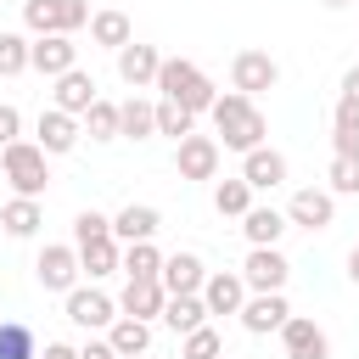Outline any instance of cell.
<instances>
[{"mask_svg":"<svg viewBox=\"0 0 359 359\" xmlns=\"http://www.w3.org/2000/svg\"><path fill=\"white\" fill-rule=\"evenodd\" d=\"M34 275H39V286L45 292H73L79 286V247H67V241H56V247H45L39 258H34Z\"/></svg>","mask_w":359,"mask_h":359,"instance_id":"5","label":"cell"},{"mask_svg":"<svg viewBox=\"0 0 359 359\" xmlns=\"http://www.w3.org/2000/svg\"><path fill=\"white\" fill-rule=\"evenodd\" d=\"M213 208H219V219H247V208H252V185L236 174V180H219L213 185Z\"/></svg>","mask_w":359,"mask_h":359,"instance_id":"29","label":"cell"},{"mask_svg":"<svg viewBox=\"0 0 359 359\" xmlns=\"http://www.w3.org/2000/svg\"><path fill=\"white\" fill-rule=\"evenodd\" d=\"M174 168H180V180H213L219 174V140L213 135H185L174 146Z\"/></svg>","mask_w":359,"mask_h":359,"instance_id":"8","label":"cell"},{"mask_svg":"<svg viewBox=\"0 0 359 359\" xmlns=\"http://www.w3.org/2000/svg\"><path fill=\"white\" fill-rule=\"evenodd\" d=\"M208 118H213V129L224 135V146H230V151H241V157H247V151H258V146H264V135H269V118H264V112L252 107V95H241V90L219 95Z\"/></svg>","mask_w":359,"mask_h":359,"instance_id":"1","label":"cell"},{"mask_svg":"<svg viewBox=\"0 0 359 359\" xmlns=\"http://www.w3.org/2000/svg\"><path fill=\"white\" fill-rule=\"evenodd\" d=\"M331 129H359V101H353V95H337V112H331Z\"/></svg>","mask_w":359,"mask_h":359,"instance_id":"38","label":"cell"},{"mask_svg":"<svg viewBox=\"0 0 359 359\" xmlns=\"http://www.w3.org/2000/svg\"><path fill=\"white\" fill-rule=\"evenodd\" d=\"M0 224H6V236L28 241V236L45 224V208H39V196H11V202L0 208Z\"/></svg>","mask_w":359,"mask_h":359,"instance_id":"23","label":"cell"},{"mask_svg":"<svg viewBox=\"0 0 359 359\" xmlns=\"http://www.w3.org/2000/svg\"><path fill=\"white\" fill-rule=\"evenodd\" d=\"M163 325H168V331H180V337L202 331V325H208V303H202V292H196V297H168Z\"/></svg>","mask_w":359,"mask_h":359,"instance_id":"25","label":"cell"},{"mask_svg":"<svg viewBox=\"0 0 359 359\" xmlns=\"http://www.w3.org/2000/svg\"><path fill=\"white\" fill-rule=\"evenodd\" d=\"M95 236H112V219L95 213V208H84V213L73 219V247H84V241H95Z\"/></svg>","mask_w":359,"mask_h":359,"instance_id":"37","label":"cell"},{"mask_svg":"<svg viewBox=\"0 0 359 359\" xmlns=\"http://www.w3.org/2000/svg\"><path fill=\"white\" fill-rule=\"evenodd\" d=\"M230 84H236L241 95H258V90H275V84H280V67H275L269 50H236V62H230Z\"/></svg>","mask_w":359,"mask_h":359,"instance_id":"6","label":"cell"},{"mask_svg":"<svg viewBox=\"0 0 359 359\" xmlns=\"http://www.w3.org/2000/svg\"><path fill=\"white\" fill-rule=\"evenodd\" d=\"M28 50H34V39H22V34H0V79L28 73Z\"/></svg>","mask_w":359,"mask_h":359,"instance_id":"33","label":"cell"},{"mask_svg":"<svg viewBox=\"0 0 359 359\" xmlns=\"http://www.w3.org/2000/svg\"><path fill=\"white\" fill-rule=\"evenodd\" d=\"M342 95H353V101H359V67H348V73H342Z\"/></svg>","mask_w":359,"mask_h":359,"instance_id":"43","label":"cell"},{"mask_svg":"<svg viewBox=\"0 0 359 359\" xmlns=\"http://www.w3.org/2000/svg\"><path fill=\"white\" fill-rule=\"evenodd\" d=\"M79 359H118V353H112V342H84Z\"/></svg>","mask_w":359,"mask_h":359,"instance_id":"41","label":"cell"},{"mask_svg":"<svg viewBox=\"0 0 359 359\" xmlns=\"http://www.w3.org/2000/svg\"><path fill=\"white\" fill-rule=\"evenodd\" d=\"M348 280L359 286V241H353V252H348Z\"/></svg>","mask_w":359,"mask_h":359,"instance_id":"44","label":"cell"},{"mask_svg":"<svg viewBox=\"0 0 359 359\" xmlns=\"http://www.w3.org/2000/svg\"><path fill=\"white\" fill-rule=\"evenodd\" d=\"M118 135H129V140L157 135V107H151V101H140V95H129V101L118 107Z\"/></svg>","mask_w":359,"mask_h":359,"instance_id":"27","label":"cell"},{"mask_svg":"<svg viewBox=\"0 0 359 359\" xmlns=\"http://www.w3.org/2000/svg\"><path fill=\"white\" fill-rule=\"evenodd\" d=\"M157 135H174V140L196 135V112H185L180 101H157Z\"/></svg>","mask_w":359,"mask_h":359,"instance_id":"32","label":"cell"},{"mask_svg":"<svg viewBox=\"0 0 359 359\" xmlns=\"http://www.w3.org/2000/svg\"><path fill=\"white\" fill-rule=\"evenodd\" d=\"M157 230H163V213H157V208H146V202H129V208H118V213H112V241H118V247L151 241Z\"/></svg>","mask_w":359,"mask_h":359,"instance_id":"15","label":"cell"},{"mask_svg":"<svg viewBox=\"0 0 359 359\" xmlns=\"http://www.w3.org/2000/svg\"><path fill=\"white\" fill-rule=\"evenodd\" d=\"M157 90H163V101H180L185 112H213V101H219L213 79H208L196 62H185V56H163Z\"/></svg>","mask_w":359,"mask_h":359,"instance_id":"2","label":"cell"},{"mask_svg":"<svg viewBox=\"0 0 359 359\" xmlns=\"http://www.w3.org/2000/svg\"><path fill=\"white\" fill-rule=\"evenodd\" d=\"M292 320V303L280 297V292H252L247 303H241V325L252 331V337H269V331H280Z\"/></svg>","mask_w":359,"mask_h":359,"instance_id":"14","label":"cell"},{"mask_svg":"<svg viewBox=\"0 0 359 359\" xmlns=\"http://www.w3.org/2000/svg\"><path fill=\"white\" fill-rule=\"evenodd\" d=\"M123 275H129V280H157V275H163V252H157L151 241L123 247Z\"/></svg>","mask_w":359,"mask_h":359,"instance_id":"30","label":"cell"},{"mask_svg":"<svg viewBox=\"0 0 359 359\" xmlns=\"http://www.w3.org/2000/svg\"><path fill=\"white\" fill-rule=\"evenodd\" d=\"M67 320L84 325V331H107V325L118 320V303H112L107 292H95V286H73V292H67Z\"/></svg>","mask_w":359,"mask_h":359,"instance_id":"11","label":"cell"},{"mask_svg":"<svg viewBox=\"0 0 359 359\" xmlns=\"http://www.w3.org/2000/svg\"><path fill=\"white\" fill-rule=\"evenodd\" d=\"M157 73H163V56H157L151 45H123V50H118V79H123L129 90L157 84Z\"/></svg>","mask_w":359,"mask_h":359,"instance_id":"16","label":"cell"},{"mask_svg":"<svg viewBox=\"0 0 359 359\" xmlns=\"http://www.w3.org/2000/svg\"><path fill=\"white\" fill-rule=\"evenodd\" d=\"M84 129H90V140H118V107L112 101H95L84 112Z\"/></svg>","mask_w":359,"mask_h":359,"instance_id":"34","label":"cell"},{"mask_svg":"<svg viewBox=\"0 0 359 359\" xmlns=\"http://www.w3.org/2000/svg\"><path fill=\"white\" fill-rule=\"evenodd\" d=\"M331 196H359V163L353 157H331Z\"/></svg>","mask_w":359,"mask_h":359,"instance_id":"36","label":"cell"},{"mask_svg":"<svg viewBox=\"0 0 359 359\" xmlns=\"http://www.w3.org/2000/svg\"><path fill=\"white\" fill-rule=\"evenodd\" d=\"M0 359H39V348H34V325L6 320V325H0Z\"/></svg>","mask_w":359,"mask_h":359,"instance_id":"31","label":"cell"},{"mask_svg":"<svg viewBox=\"0 0 359 359\" xmlns=\"http://www.w3.org/2000/svg\"><path fill=\"white\" fill-rule=\"evenodd\" d=\"M39 359H79V348H67V342H45Z\"/></svg>","mask_w":359,"mask_h":359,"instance_id":"42","label":"cell"},{"mask_svg":"<svg viewBox=\"0 0 359 359\" xmlns=\"http://www.w3.org/2000/svg\"><path fill=\"white\" fill-rule=\"evenodd\" d=\"M163 309H168L163 280H129L123 297H118V314H129V320H151V314H163Z\"/></svg>","mask_w":359,"mask_h":359,"instance_id":"19","label":"cell"},{"mask_svg":"<svg viewBox=\"0 0 359 359\" xmlns=\"http://www.w3.org/2000/svg\"><path fill=\"white\" fill-rule=\"evenodd\" d=\"M157 280H163V292H168V297H196V292L208 286V264H202L196 252H168Z\"/></svg>","mask_w":359,"mask_h":359,"instance_id":"10","label":"cell"},{"mask_svg":"<svg viewBox=\"0 0 359 359\" xmlns=\"http://www.w3.org/2000/svg\"><path fill=\"white\" fill-rule=\"evenodd\" d=\"M11 140H22V112H17V107H0V151H6Z\"/></svg>","mask_w":359,"mask_h":359,"instance_id":"39","label":"cell"},{"mask_svg":"<svg viewBox=\"0 0 359 359\" xmlns=\"http://www.w3.org/2000/svg\"><path fill=\"white\" fill-rule=\"evenodd\" d=\"M95 101H101V95H95V79H90L84 67H73V73H62V79H56V112L84 118Z\"/></svg>","mask_w":359,"mask_h":359,"instance_id":"17","label":"cell"},{"mask_svg":"<svg viewBox=\"0 0 359 359\" xmlns=\"http://www.w3.org/2000/svg\"><path fill=\"white\" fill-rule=\"evenodd\" d=\"M39 146H45V157H62V151H73L79 146V118H67V112H39Z\"/></svg>","mask_w":359,"mask_h":359,"instance_id":"22","label":"cell"},{"mask_svg":"<svg viewBox=\"0 0 359 359\" xmlns=\"http://www.w3.org/2000/svg\"><path fill=\"white\" fill-rule=\"evenodd\" d=\"M202 303H208V314H241V303H247V280L241 275H208V286H202Z\"/></svg>","mask_w":359,"mask_h":359,"instance_id":"20","label":"cell"},{"mask_svg":"<svg viewBox=\"0 0 359 359\" xmlns=\"http://www.w3.org/2000/svg\"><path fill=\"white\" fill-rule=\"evenodd\" d=\"M107 342H112V353H118V359H146V348H151V325H146V320L118 314V320L107 325Z\"/></svg>","mask_w":359,"mask_h":359,"instance_id":"21","label":"cell"},{"mask_svg":"<svg viewBox=\"0 0 359 359\" xmlns=\"http://www.w3.org/2000/svg\"><path fill=\"white\" fill-rule=\"evenodd\" d=\"M280 348H286V359H331V337L309 314H292L280 325Z\"/></svg>","mask_w":359,"mask_h":359,"instance_id":"12","label":"cell"},{"mask_svg":"<svg viewBox=\"0 0 359 359\" xmlns=\"http://www.w3.org/2000/svg\"><path fill=\"white\" fill-rule=\"evenodd\" d=\"M79 269H84L90 280H101V275L123 269V247H118L112 236H95V241H84V247H79Z\"/></svg>","mask_w":359,"mask_h":359,"instance_id":"24","label":"cell"},{"mask_svg":"<svg viewBox=\"0 0 359 359\" xmlns=\"http://www.w3.org/2000/svg\"><path fill=\"white\" fill-rule=\"evenodd\" d=\"M0 174L11 180L17 196H45V185H50L45 146H39V140H11V146L0 151Z\"/></svg>","mask_w":359,"mask_h":359,"instance_id":"3","label":"cell"},{"mask_svg":"<svg viewBox=\"0 0 359 359\" xmlns=\"http://www.w3.org/2000/svg\"><path fill=\"white\" fill-rule=\"evenodd\" d=\"M180 359H224V342H219V331H213V325L191 331V337H185V348H180Z\"/></svg>","mask_w":359,"mask_h":359,"instance_id":"35","label":"cell"},{"mask_svg":"<svg viewBox=\"0 0 359 359\" xmlns=\"http://www.w3.org/2000/svg\"><path fill=\"white\" fill-rule=\"evenodd\" d=\"M22 22L34 39L45 34H79L90 22V0H22Z\"/></svg>","mask_w":359,"mask_h":359,"instance_id":"4","label":"cell"},{"mask_svg":"<svg viewBox=\"0 0 359 359\" xmlns=\"http://www.w3.org/2000/svg\"><path fill=\"white\" fill-rule=\"evenodd\" d=\"M331 140H337V157H353L359 163V129H337Z\"/></svg>","mask_w":359,"mask_h":359,"instance_id":"40","label":"cell"},{"mask_svg":"<svg viewBox=\"0 0 359 359\" xmlns=\"http://www.w3.org/2000/svg\"><path fill=\"white\" fill-rule=\"evenodd\" d=\"M224 359H230V353H224Z\"/></svg>","mask_w":359,"mask_h":359,"instance_id":"46","label":"cell"},{"mask_svg":"<svg viewBox=\"0 0 359 359\" xmlns=\"http://www.w3.org/2000/svg\"><path fill=\"white\" fill-rule=\"evenodd\" d=\"M325 6H353V0H325Z\"/></svg>","mask_w":359,"mask_h":359,"instance_id":"45","label":"cell"},{"mask_svg":"<svg viewBox=\"0 0 359 359\" xmlns=\"http://www.w3.org/2000/svg\"><path fill=\"white\" fill-rule=\"evenodd\" d=\"M90 39L107 45V50H123V45H135V28H129L123 11H95L90 17Z\"/></svg>","mask_w":359,"mask_h":359,"instance_id":"26","label":"cell"},{"mask_svg":"<svg viewBox=\"0 0 359 359\" xmlns=\"http://www.w3.org/2000/svg\"><path fill=\"white\" fill-rule=\"evenodd\" d=\"M28 67H34V73H45V79L73 73V67H79V45H73V34H45V39H34Z\"/></svg>","mask_w":359,"mask_h":359,"instance_id":"7","label":"cell"},{"mask_svg":"<svg viewBox=\"0 0 359 359\" xmlns=\"http://www.w3.org/2000/svg\"><path fill=\"white\" fill-rule=\"evenodd\" d=\"M286 275H292V264H286L275 247H252V252H247V264H241L247 292H280V286H286Z\"/></svg>","mask_w":359,"mask_h":359,"instance_id":"13","label":"cell"},{"mask_svg":"<svg viewBox=\"0 0 359 359\" xmlns=\"http://www.w3.org/2000/svg\"><path fill=\"white\" fill-rule=\"evenodd\" d=\"M286 224H303V230H325V224H337V196H331V191H314V185L292 191V202H286Z\"/></svg>","mask_w":359,"mask_h":359,"instance_id":"9","label":"cell"},{"mask_svg":"<svg viewBox=\"0 0 359 359\" xmlns=\"http://www.w3.org/2000/svg\"><path fill=\"white\" fill-rule=\"evenodd\" d=\"M280 230H286V213H275V208H247V219H241V236L252 247H275Z\"/></svg>","mask_w":359,"mask_h":359,"instance_id":"28","label":"cell"},{"mask_svg":"<svg viewBox=\"0 0 359 359\" xmlns=\"http://www.w3.org/2000/svg\"><path fill=\"white\" fill-rule=\"evenodd\" d=\"M241 180H247L252 191H275V185H286V157H280L275 146H258V151L241 157Z\"/></svg>","mask_w":359,"mask_h":359,"instance_id":"18","label":"cell"}]
</instances>
